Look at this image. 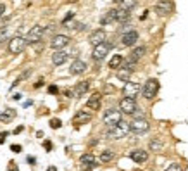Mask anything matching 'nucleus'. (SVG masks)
Wrapping results in <instances>:
<instances>
[{
	"instance_id": "23",
	"label": "nucleus",
	"mask_w": 188,
	"mask_h": 171,
	"mask_svg": "<svg viewBox=\"0 0 188 171\" xmlns=\"http://www.w3.org/2000/svg\"><path fill=\"white\" fill-rule=\"evenodd\" d=\"M116 21L121 23V24H126L130 21V11H124V9H117L116 12Z\"/></svg>"
},
{
	"instance_id": "22",
	"label": "nucleus",
	"mask_w": 188,
	"mask_h": 171,
	"mask_svg": "<svg viewBox=\"0 0 188 171\" xmlns=\"http://www.w3.org/2000/svg\"><path fill=\"white\" fill-rule=\"evenodd\" d=\"M66 61H67V52H64V50H55V54H52V62L55 66L64 64Z\"/></svg>"
},
{
	"instance_id": "13",
	"label": "nucleus",
	"mask_w": 188,
	"mask_h": 171,
	"mask_svg": "<svg viewBox=\"0 0 188 171\" xmlns=\"http://www.w3.org/2000/svg\"><path fill=\"white\" fill-rule=\"evenodd\" d=\"M88 42L92 43V45H98V43H102V42H105V31L104 30H95L90 33V37H88Z\"/></svg>"
},
{
	"instance_id": "11",
	"label": "nucleus",
	"mask_w": 188,
	"mask_h": 171,
	"mask_svg": "<svg viewBox=\"0 0 188 171\" xmlns=\"http://www.w3.org/2000/svg\"><path fill=\"white\" fill-rule=\"evenodd\" d=\"M67 43H69V37L67 35H55L52 38V42H50V47L54 50H62Z\"/></svg>"
},
{
	"instance_id": "6",
	"label": "nucleus",
	"mask_w": 188,
	"mask_h": 171,
	"mask_svg": "<svg viewBox=\"0 0 188 171\" xmlns=\"http://www.w3.org/2000/svg\"><path fill=\"white\" fill-rule=\"evenodd\" d=\"M45 35V30L41 28V26H33L29 31H28V35H26V42L29 43V45H33V43H38L41 38Z\"/></svg>"
},
{
	"instance_id": "41",
	"label": "nucleus",
	"mask_w": 188,
	"mask_h": 171,
	"mask_svg": "<svg viewBox=\"0 0 188 171\" xmlns=\"http://www.w3.org/2000/svg\"><path fill=\"white\" fill-rule=\"evenodd\" d=\"M147 12H149V11H145V12H143V14L140 16V19H142V21H143V19H147Z\"/></svg>"
},
{
	"instance_id": "40",
	"label": "nucleus",
	"mask_w": 188,
	"mask_h": 171,
	"mask_svg": "<svg viewBox=\"0 0 188 171\" xmlns=\"http://www.w3.org/2000/svg\"><path fill=\"white\" fill-rule=\"evenodd\" d=\"M12 99H14V100H21V94H16V95H12Z\"/></svg>"
},
{
	"instance_id": "9",
	"label": "nucleus",
	"mask_w": 188,
	"mask_h": 171,
	"mask_svg": "<svg viewBox=\"0 0 188 171\" xmlns=\"http://www.w3.org/2000/svg\"><path fill=\"white\" fill-rule=\"evenodd\" d=\"M154 11L159 14V16H168L173 12V4L169 0H159L155 5H154Z\"/></svg>"
},
{
	"instance_id": "31",
	"label": "nucleus",
	"mask_w": 188,
	"mask_h": 171,
	"mask_svg": "<svg viewBox=\"0 0 188 171\" xmlns=\"http://www.w3.org/2000/svg\"><path fill=\"white\" fill-rule=\"evenodd\" d=\"M164 171H183V168H181L180 164H176V163H173V164H169V166H168V168H166V170H164Z\"/></svg>"
},
{
	"instance_id": "26",
	"label": "nucleus",
	"mask_w": 188,
	"mask_h": 171,
	"mask_svg": "<svg viewBox=\"0 0 188 171\" xmlns=\"http://www.w3.org/2000/svg\"><path fill=\"white\" fill-rule=\"evenodd\" d=\"M119 5H121V9H124V11H131V9L136 7V0H121Z\"/></svg>"
},
{
	"instance_id": "21",
	"label": "nucleus",
	"mask_w": 188,
	"mask_h": 171,
	"mask_svg": "<svg viewBox=\"0 0 188 171\" xmlns=\"http://www.w3.org/2000/svg\"><path fill=\"white\" fill-rule=\"evenodd\" d=\"M14 118H16V109L7 107V109H4V111L0 113V121H2V123H11Z\"/></svg>"
},
{
	"instance_id": "42",
	"label": "nucleus",
	"mask_w": 188,
	"mask_h": 171,
	"mask_svg": "<svg viewBox=\"0 0 188 171\" xmlns=\"http://www.w3.org/2000/svg\"><path fill=\"white\" fill-rule=\"evenodd\" d=\"M21 132H22V126H18V128L14 130V133H21Z\"/></svg>"
},
{
	"instance_id": "18",
	"label": "nucleus",
	"mask_w": 188,
	"mask_h": 171,
	"mask_svg": "<svg viewBox=\"0 0 188 171\" xmlns=\"http://www.w3.org/2000/svg\"><path fill=\"white\" fill-rule=\"evenodd\" d=\"M92 119V114L86 113V111H78V113L74 114V118H73V123H76V125H83V123H88Z\"/></svg>"
},
{
	"instance_id": "20",
	"label": "nucleus",
	"mask_w": 188,
	"mask_h": 171,
	"mask_svg": "<svg viewBox=\"0 0 188 171\" xmlns=\"http://www.w3.org/2000/svg\"><path fill=\"white\" fill-rule=\"evenodd\" d=\"M86 107H88V109H93V111L100 109V94H98V92H95V94L86 100Z\"/></svg>"
},
{
	"instance_id": "37",
	"label": "nucleus",
	"mask_w": 188,
	"mask_h": 171,
	"mask_svg": "<svg viewBox=\"0 0 188 171\" xmlns=\"http://www.w3.org/2000/svg\"><path fill=\"white\" fill-rule=\"evenodd\" d=\"M43 81H45V80H43V78H40V80L36 81V83H35V88H40V87L43 85Z\"/></svg>"
},
{
	"instance_id": "14",
	"label": "nucleus",
	"mask_w": 188,
	"mask_h": 171,
	"mask_svg": "<svg viewBox=\"0 0 188 171\" xmlns=\"http://www.w3.org/2000/svg\"><path fill=\"white\" fill-rule=\"evenodd\" d=\"M123 42V45L124 47H133L135 43H136V40H138V33L135 31V30H131V31H128V33H123V38H121Z\"/></svg>"
},
{
	"instance_id": "1",
	"label": "nucleus",
	"mask_w": 188,
	"mask_h": 171,
	"mask_svg": "<svg viewBox=\"0 0 188 171\" xmlns=\"http://www.w3.org/2000/svg\"><path fill=\"white\" fill-rule=\"evenodd\" d=\"M130 132H131L130 123H126V121H119L117 125L109 126V130L105 132V137H107V138H111V140H119V138L126 137Z\"/></svg>"
},
{
	"instance_id": "19",
	"label": "nucleus",
	"mask_w": 188,
	"mask_h": 171,
	"mask_svg": "<svg viewBox=\"0 0 188 171\" xmlns=\"http://www.w3.org/2000/svg\"><path fill=\"white\" fill-rule=\"evenodd\" d=\"M116 12H117V9H111V11H107L102 18H100V24L102 26H107V24H111L116 21Z\"/></svg>"
},
{
	"instance_id": "36",
	"label": "nucleus",
	"mask_w": 188,
	"mask_h": 171,
	"mask_svg": "<svg viewBox=\"0 0 188 171\" xmlns=\"http://www.w3.org/2000/svg\"><path fill=\"white\" fill-rule=\"evenodd\" d=\"M7 171H19L18 166L14 164V163H9V166H7Z\"/></svg>"
},
{
	"instance_id": "4",
	"label": "nucleus",
	"mask_w": 188,
	"mask_h": 171,
	"mask_svg": "<svg viewBox=\"0 0 188 171\" xmlns=\"http://www.w3.org/2000/svg\"><path fill=\"white\" fill-rule=\"evenodd\" d=\"M102 119H104V123L107 126H114L119 121H123V114H121V111H117V109H107L104 113V118Z\"/></svg>"
},
{
	"instance_id": "3",
	"label": "nucleus",
	"mask_w": 188,
	"mask_h": 171,
	"mask_svg": "<svg viewBox=\"0 0 188 171\" xmlns=\"http://www.w3.org/2000/svg\"><path fill=\"white\" fill-rule=\"evenodd\" d=\"M142 92H143V97L145 99H154L157 95V92H159V81L155 78L147 80L145 85H143V88H142Z\"/></svg>"
},
{
	"instance_id": "27",
	"label": "nucleus",
	"mask_w": 188,
	"mask_h": 171,
	"mask_svg": "<svg viewBox=\"0 0 188 171\" xmlns=\"http://www.w3.org/2000/svg\"><path fill=\"white\" fill-rule=\"evenodd\" d=\"M112 159H114V152L111 151V149H107V151H104L100 154V161H102V163H109V161H112Z\"/></svg>"
},
{
	"instance_id": "12",
	"label": "nucleus",
	"mask_w": 188,
	"mask_h": 171,
	"mask_svg": "<svg viewBox=\"0 0 188 171\" xmlns=\"http://www.w3.org/2000/svg\"><path fill=\"white\" fill-rule=\"evenodd\" d=\"M79 163H81L83 170H92V168H95V166L98 164L97 159H95L92 154H83V156L79 157Z\"/></svg>"
},
{
	"instance_id": "30",
	"label": "nucleus",
	"mask_w": 188,
	"mask_h": 171,
	"mask_svg": "<svg viewBox=\"0 0 188 171\" xmlns=\"http://www.w3.org/2000/svg\"><path fill=\"white\" fill-rule=\"evenodd\" d=\"M60 126H62V121H60V119H57V118L50 119V128L57 130V128H60Z\"/></svg>"
},
{
	"instance_id": "29",
	"label": "nucleus",
	"mask_w": 188,
	"mask_h": 171,
	"mask_svg": "<svg viewBox=\"0 0 188 171\" xmlns=\"http://www.w3.org/2000/svg\"><path fill=\"white\" fill-rule=\"evenodd\" d=\"M145 52H147V49H145V47H136V49L131 52V56L138 61V59H142V57L145 56Z\"/></svg>"
},
{
	"instance_id": "38",
	"label": "nucleus",
	"mask_w": 188,
	"mask_h": 171,
	"mask_svg": "<svg viewBox=\"0 0 188 171\" xmlns=\"http://www.w3.org/2000/svg\"><path fill=\"white\" fill-rule=\"evenodd\" d=\"M28 163H29V164H35V163H36V159H35L33 156H28Z\"/></svg>"
},
{
	"instance_id": "34",
	"label": "nucleus",
	"mask_w": 188,
	"mask_h": 171,
	"mask_svg": "<svg viewBox=\"0 0 188 171\" xmlns=\"http://www.w3.org/2000/svg\"><path fill=\"white\" fill-rule=\"evenodd\" d=\"M43 147L47 149V152H50L52 151V142H50V140H45V142H43Z\"/></svg>"
},
{
	"instance_id": "44",
	"label": "nucleus",
	"mask_w": 188,
	"mask_h": 171,
	"mask_svg": "<svg viewBox=\"0 0 188 171\" xmlns=\"http://www.w3.org/2000/svg\"><path fill=\"white\" fill-rule=\"evenodd\" d=\"M4 142H5V138H0V145H2V144H4Z\"/></svg>"
},
{
	"instance_id": "5",
	"label": "nucleus",
	"mask_w": 188,
	"mask_h": 171,
	"mask_svg": "<svg viewBox=\"0 0 188 171\" xmlns=\"http://www.w3.org/2000/svg\"><path fill=\"white\" fill-rule=\"evenodd\" d=\"M109 50H111L109 42H102V43H98V45H95V47H93L92 57H93L97 62H100V61H104V59H105V56L109 54Z\"/></svg>"
},
{
	"instance_id": "46",
	"label": "nucleus",
	"mask_w": 188,
	"mask_h": 171,
	"mask_svg": "<svg viewBox=\"0 0 188 171\" xmlns=\"http://www.w3.org/2000/svg\"><path fill=\"white\" fill-rule=\"evenodd\" d=\"M114 2H121V0H114Z\"/></svg>"
},
{
	"instance_id": "32",
	"label": "nucleus",
	"mask_w": 188,
	"mask_h": 171,
	"mask_svg": "<svg viewBox=\"0 0 188 171\" xmlns=\"http://www.w3.org/2000/svg\"><path fill=\"white\" fill-rule=\"evenodd\" d=\"M74 18V12H67V14H66V18L62 19V26H66V24H69V21H71V19Z\"/></svg>"
},
{
	"instance_id": "45",
	"label": "nucleus",
	"mask_w": 188,
	"mask_h": 171,
	"mask_svg": "<svg viewBox=\"0 0 188 171\" xmlns=\"http://www.w3.org/2000/svg\"><path fill=\"white\" fill-rule=\"evenodd\" d=\"M67 2H78V0H67Z\"/></svg>"
},
{
	"instance_id": "7",
	"label": "nucleus",
	"mask_w": 188,
	"mask_h": 171,
	"mask_svg": "<svg viewBox=\"0 0 188 171\" xmlns=\"http://www.w3.org/2000/svg\"><path fill=\"white\" fill-rule=\"evenodd\" d=\"M130 126H131V132L136 133V135L147 133V132H149V128H150V125H149V123H147V119H143V118H136L135 121L130 123Z\"/></svg>"
},
{
	"instance_id": "16",
	"label": "nucleus",
	"mask_w": 188,
	"mask_h": 171,
	"mask_svg": "<svg viewBox=\"0 0 188 171\" xmlns=\"http://www.w3.org/2000/svg\"><path fill=\"white\" fill-rule=\"evenodd\" d=\"M85 71H86V62H85V61H81V59L73 61V64H71V68H69V73H71V75H81V73H85Z\"/></svg>"
},
{
	"instance_id": "28",
	"label": "nucleus",
	"mask_w": 188,
	"mask_h": 171,
	"mask_svg": "<svg viewBox=\"0 0 188 171\" xmlns=\"http://www.w3.org/2000/svg\"><path fill=\"white\" fill-rule=\"evenodd\" d=\"M149 147H150V151L159 152V151H162V142H161V140H157V138H154V140H150Z\"/></svg>"
},
{
	"instance_id": "25",
	"label": "nucleus",
	"mask_w": 188,
	"mask_h": 171,
	"mask_svg": "<svg viewBox=\"0 0 188 171\" xmlns=\"http://www.w3.org/2000/svg\"><path fill=\"white\" fill-rule=\"evenodd\" d=\"M130 76H131V69H128V68H119L117 69V78L121 81H130Z\"/></svg>"
},
{
	"instance_id": "2",
	"label": "nucleus",
	"mask_w": 188,
	"mask_h": 171,
	"mask_svg": "<svg viewBox=\"0 0 188 171\" xmlns=\"http://www.w3.org/2000/svg\"><path fill=\"white\" fill-rule=\"evenodd\" d=\"M26 38L19 37V35H16V37H12L11 40H9V52L11 54H21L24 49H26Z\"/></svg>"
},
{
	"instance_id": "17",
	"label": "nucleus",
	"mask_w": 188,
	"mask_h": 171,
	"mask_svg": "<svg viewBox=\"0 0 188 171\" xmlns=\"http://www.w3.org/2000/svg\"><path fill=\"white\" fill-rule=\"evenodd\" d=\"M88 88H90V81H79L74 88L71 90V92H73V97H81V95H85L88 92Z\"/></svg>"
},
{
	"instance_id": "39",
	"label": "nucleus",
	"mask_w": 188,
	"mask_h": 171,
	"mask_svg": "<svg viewBox=\"0 0 188 171\" xmlns=\"http://www.w3.org/2000/svg\"><path fill=\"white\" fill-rule=\"evenodd\" d=\"M4 12H5V5H4V4H0V18L4 16Z\"/></svg>"
},
{
	"instance_id": "35",
	"label": "nucleus",
	"mask_w": 188,
	"mask_h": 171,
	"mask_svg": "<svg viewBox=\"0 0 188 171\" xmlns=\"http://www.w3.org/2000/svg\"><path fill=\"white\" fill-rule=\"evenodd\" d=\"M21 149H22V147H21V145H16V144H14V145H11V151L16 152V154H19V152H21Z\"/></svg>"
},
{
	"instance_id": "15",
	"label": "nucleus",
	"mask_w": 188,
	"mask_h": 171,
	"mask_svg": "<svg viewBox=\"0 0 188 171\" xmlns=\"http://www.w3.org/2000/svg\"><path fill=\"white\" fill-rule=\"evenodd\" d=\"M130 159H133V161H135V163H138V164H142V163H145V161L149 159V154H147V151L135 149V151L130 152Z\"/></svg>"
},
{
	"instance_id": "33",
	"label": "nucleus",
	"mask_w": 188,
	"mask_h": 171,
	"mask_svg": "<svg viewBox=\"0 0 188 171\" xmlns=\"http://www.w3.org/2000/svg\"><path fill=\"white\" fill-rule=\"evenodd\" d=\"M48 94H52V95L59 94V88H57L55 85H50V87H48Z\"/></svg>"
},
{
	"instance_id": "10",
	"label": "nucleus",
	"mask_w": 188,
	"mask_h": 171,
	"mask_svg": "<svg viewBox=\"0 0 188 171\" xmlns=\"http://www.w3.org/2000/svg\"><path fill=\"white\" fill-rule=\"evenodd\" d=\"M119 109H121V113L124 114H133L138 107H136V102H135V99H130V97H124L121 102H119Z\"/></svg>"
},
{
	"instance_id": "43",
	"label": "nucleus",
	"mask_w": 188,
	"mask_h": 171,
	"mask_svg": "<svg viewBox=\"0 0 188 171\" xmlns=\"http://www.w3.org/2000/svg\"><path fill=\"white\" fill-rule=\"evenodd\" d=\"M47 171H57V168H55V166H48V168H47Z\"/></svg>"
},
{
	"instance_id": "8",
	"label": "nucleus",
	"mask_w": 188,
	"mask_h": 171,
	"mask_svg": "<svg viewBox=\"0 0 188 171\" xmlns=\"http://www.w3.org/2000/svg\"><path fill=\"white\" fill-rule=\"evenodd\" d=\"M140 90H142L140 83H135V81H126V85L123 87V94H124V97H130V99H135L136 95L140 94Z\"/></svg>"
},
{
	"instance_id": "24",
	"label": "nucleus",
	"mask_w": 188,
	"mask_h": 171,
	"mask_svg": "<svg viewBox=\"0 0 188 171\" xmlns=\"http://www.w3.org/2000/svg\"><path fill=\"white\" fill-rule=\"evenodd\" d=\"M123 62H124V59H123V56L116 54V56H112V59L109 61V68H111V69H119Z\"/></svg>"
}]
</instances>
